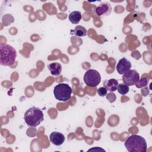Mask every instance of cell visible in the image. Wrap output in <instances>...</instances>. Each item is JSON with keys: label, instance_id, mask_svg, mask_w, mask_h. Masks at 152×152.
Instances as JSON below:
<instances>
[{"label": "cell", "instance_id": "cell-1", "mask_svg": "<svg viewBox=\"0 0 152 152\" xmlns=\"http://www.w3.org/2000/svg\"><path fill=\"white\" fill-rule=\"evenodd\" d=\"M126 149L129 152H145L147 144L145 140L138 135L129 137L124 143Z\"/></svg>", "mask_w": 152, "mask_h": 152}, {"label": "cell", "instance_id": "cell-2", "mask_svg": "<svg viewBox=\"0 0 152 152\" xmlns=\"http://www.w3.org/2000/svg\"><path fill=\"white\" fill-rule=\"evenodd\" d=\"M0 64L3 66L12 65L16 59L17 52L10 45L0 44Z\"/></svg>", "mask_w": 152, "mask_h": 152}, {"label": "cell", "instance_id": "cell-3", "mask_svg": "<svg viewBox=\"0 0 152 152\" xmlns=\"http://www.w3.org/2000/svg\"><path fill=\"white\" fill-rule=\"evenodd\" d=\"M24 119L27 125L36 127L43 121V113L39 108L33 106L26 110Z\"/></svg>", "mask_w": 152, "mask_h": 152}, {"label": "cell", "instance_id": "cell-4", "mask_svg": "<svg viewBox=\"0 0 152 152\" xmlns=\"http://www.w3.org/2000/svg\"><path fill=\"white\" fill-rule=\"evenodd\" d=\"M72 93L71 87L65 83H59L55 86L53 94L55 99L59 101H68Z\"/></svg>", "mask_w": 152, "mask_h": 152}, {"label": "cell", "instance_id": "cell-5", "mask_svg": "<svg viewBox=\"0 0 152 152\" xmlns=\"http://www.w3.org/2000/svg\"><path fill=\"white\" fill-rule=\"evenodd\" d=\"M100 74L96 69H90L84 75V81L88 87H95L100 84Z\"/></svg>", "mask_w": 152, "mask_h": 152}, {"label": "cell", "instance_id": "cell-6", "mask_svg": "<svg viewBox=\"0 0 152 152\" xmlns=\"http://www.w3.org/2000/svg\"><path fill=\"white\" fill-rule=\"evenodd\" d=\"M140 80L139 73L134 69H129L123 74L122 81L124 84L131 86Z\"/></svg>", "mask_w": 152, "mask_h": 152}, {"label": "cell", "instance_id": "cell-7", "mask_svg": "<svg viewBox=\"0 0 152 152\" xmlns=\"http://www.w3.org/2000/svg\"><path fill=\"white\" fill-rule=\"evenodd\" d=\"M112 6L108 2H104L101 3L96 9L95 11L97 15L99 17L108 16L111 14L112 12Z\"/></svg>", "mask_w": 152, "mask_h": 152}, {"label": "cell", "instance_id": "cell-8", "mask_svg": "<svg viewBox=\"0 0 152 152\" xmlns=\"http://www.w3.org/2000/svg\"><path fill=\"white\" fill-rule=\"evenodd\" d=\"M132 66L131 63L125 58H122L119 61V62L116 65V70L118 72L122 75L126 71L129 70Z\"/></svg>", "mask_w": 152, "mask_h": 152}, {"label": "cell", "instance_id": "cell-9", "mask_svg": "<svg viewBox=\"0 0 152 152\" xmlns=\"http://www.w3.org/2000/svg\"><path fill=\"white\" fill-rule=\"evenodd\" d=\"M50 141L55 145H62L65 141V136L63 134L54 131L52 132L49 136Z\"/></svg>", "mask_w": 152, "mask_h": 152}, {"label": "cell", "instance_id": "cell-10", "mask_svg": "<svg viewBox=\"0 0 152 152\" xmlns=\"http://www.w3.org/2000/svg\"><path fill=\"white\" fill-rule=\"evenodd\" d=\"M118 84H119L118 81L114 78L105 80L103 82L104 87L107 90V91H109L110 92H113L116 91L117 90Z\"/></svg>", "mask_w": 152, "mask_h": 152}, {"label": "cell", "instance_id": "cell-11", "mask_svg": "<svg viewBox=\"0 0 152 152\" xmlns=\"http://www.w3.org/2000/svg\"><path fill=\"white\" fill-rule=\"evenodd\" d=\"M50 74L53 76H58L61 74L62 71V66L58 62H53L48 65Z\"/></svg>", "mask_w": 152, "mask_h": 152}, {"label": "cell", "instance_id": "cell-12", "mask_svg": "<svg viewBox=\"0 0 152 152\" xmlns=\"http://www.w3.org/2000/svg\"><path fill=\"white\" fill-rule=\"evenodd\" d=\"M68 18H69V21L71 23L74 24H78L82 18L81 13L80 11H72L69 14Z\"/></svg>", "mask_w": 152, "mask_h": 152}, {"label": "cell", "instance_id": "cell-13", "mask_svg": "<svg viewBox=\"0 0 152 152\" xmlns=\"http://www.w3.org/2000/svg\"><path fill=\"white\" fill-rule=\"evenodd\" d=\"M73 32L74 34L78 37H83L87 35V30L82 26H77L75 27Z\"/></svg>", "mask_w": 152, "mask_h": 152}, {"label": "cell", "instance_id": "cell-14", "mask_svg": "<svg viewBox=\"0 0 152 152\" xmlns=\"http://www.w3.org/2000/svg\"><path fill=\"white\" fill-rule=\"evenodd\" d=\"M117 90H118V93H120L121 94L125 95L128 93V91L129 90V88L128 86H127L125 84L121 83V84H118Z\"/></svg>", "mask_w": 152, "mask_h": 152}, {"label": "cell", "instance_id": "cell-15", "mask_svg": "<svg viewBox=\"0 0 152 152\" xmlns=\"http://www.w3.org/2000/svg\"><path fill=\"white\" fill-rule=\"evenodd\" d=\"M148 83V79L147 78H142L141 79H140L136 83L135 86L137 88H140L142 87H144L146 86Z\"/></svg>", "mask_w": 152, "mask_h": 152}, {"label": "cell", "instance_id": "cell-16", "mask_svg": "<svg viewBox=\"0 0 152 152\" xmlns=\"http://www.w3.org/2000/svg\"><path fill=\"white\" fill-rule=\"evenodd\" d=\"M107 90L104 87H101L97 89V93L100 96L103 97L107 94Z\"/></svg>", "mask_w": 152, "mask_h": 152}, {"label": "cell", "instance_id": "cell-17", "mask_svg": "<svg viewBox=\"0 0 152 152\" xmlns=\"http://www.w3.org/2000/svg\"><path fill=\"white\" fill-rule=\"evenodd\" d=\"M94 150L95 151H105V150H103V149H102V148H100V147H95V148H91V149H89L88 150V151H92V150Z\"/></svg>", "mask_w": 152, "mask_h": 152}]
</instances>
